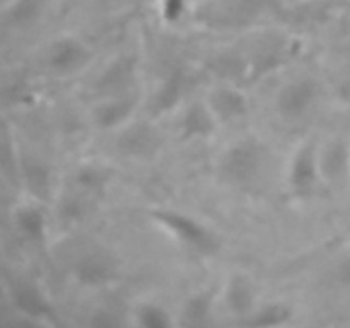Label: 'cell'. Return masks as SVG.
Instances as JSON below:
<instances>
[{
	"label": "cell",
	"mask_w": 350,
	"mask_h": 328,
	"mask_svg": "<svg viewBox=\"0 0 350 328\" xmlns=\"http://www.w3.org/2000/svg\"><path fill=\"white\" fill-rule=\"evenodd\" d=\"M269 164V149L256 137H243L224 149L217 159V178L222 184L246 190L263 178Z\"/></svg>",
	"instance_id": "6da1fadb"
},
{
	"label": "cell",
	"mask_w": 350,
	"mask_h": 328,
	"mask_svg": "<svg viewBox=\"0 0 350 328\" xmlns=\"http://www.w3.org/2000/svg\"><path fill=\"white\" fill-rule=\"evenodd\" d=\"M149 219L170 238H173L181 248L195 255L211 258L222 249L221 236L207 222L200 221L195 215L178 208L157 207L149 210Z\"/></svg>",
	"instance_id": "7a4b0ae2"
},
{
	"label": "cell",
	"mask_w": 350,
	"mask_h": 328,
	"mask_svg": "<svg viewBox=\"0 0 350 328\" xmlns=\"http://www.w3.org/2000/svg\"><path fill=\"white\" fill-rule=\"evenodd\" d=\"M70 275L75 284L84 289H106L122 277V262L109 248L91 246L75 256L70 266Z\"/></svg>",
	"instance_id": "3957f363"
},
{
	"label": "cell",
	"mask_w": 350,
	"mask_h": 328,
	"mask_svg": "<svg viewBox=\"0 0 350 328\" xmlns=\"http://www.w3.org/2000/svg\"><path fill=\"white\" fill-rule=\"evenodd\" d=\"M287 191L296 200H308L317 193L323 181L320 167V147L314 142H303L296 147L287 164Z\"/></svg>",
	"instance_id": "277c9868"
},
{
	"label": "cell",
	"mask_w": 350,
	"mask_h": 328,
	"mask_svg": "<svg viewBox=\"0 0 350 328\" xmlns=\"http://www.w3.org/2000/svg\"><path fill=\"white\" fill-rule=\"evenodd\" d=\"M139 106L140 94L135 89L120 94L101 96L92 102L89 118L92 125L101 132H118L135 118Z\"/></svg>",
	"instance_id": "5b68a950"
},
{
	"label": "cell",
	"mask_w": 350,
	"mask_h": 328,
	"mask_svg": "<svg viewBox=\"0 0 350 328\" xmlns=\"http://www.w3.org/2000/svg\"><path fill=\"white\" fill-rule=\"evenodd\" d=\"M321 96L320 82L313 77H297L286 82L275 94V111L286 122L303 120L317 106Z\"/></svg>",
	"instance_id": "8992f818"
},
{
	"label": "cell",
	"mask_w": 350,
	"mask_h": 328,
	"mask_svg": "<svg viewBox=\"0 0 350 328\" xmlns=\"http://www.w3.org/2000/svg\"><path fill=\"white\" fill-rule=\"evenodd\" d=\"M116 133V150L126 159L149 161L163 149V133L152 122L132 120Z\"/></svg>",
	"instance_id": "52a82bcc"
},
{
	"label": "cell",
	"mask_w": 350,
	"mask_h": 328,
	"mask_svg": "<svg viewBox=\"0 0 350 328\" xmlns=\"http://www.w3.org/2000/svg\"><path fill=\"white\" fill-rule=\"evenodd\" d=\"M92 48L75 36H62L51 43L46 53V64L57 75H75L89 67Z\"/></svg>",
	"instance_id": "ba28073f"
},
{
	"label": "cell",
	"mask_w": 350,
	"mask_h": 328,
	"mask_svg": "<svg viewBox=\"0 0 350 328\" xmlns=\"http://www.w3.org/2000/svg\"><path fill=\"white\" fill-rule=\"evenodd\" d=\"M205 102L217 118L219 125H231L250 115V99L239 84L217 82L207 92Z\"/></svg>",
	"instance_id": "9c48e42d"
},
{
	"label": "cell",
	"mask_w": 350,
	"mask_h": 328,
	"mask_svg": "<svg viewBox=\"0 0 350 328\" xmlns=\"http://www.w3.org/2000/svg\"><path fill=\"white\" fill-rule=\"evenodd\" d=\"M190 85L191 75L187 68L181 67V65L170 68L150 96V116L157 118V116L170 115L171 111L180 108Z\"/></svg>",
	"instance_id": "30bf717a"
},
{
	"label": "cell",
	"mask_w": 350,
	"mask_h": 328,
	"mask_svg": "<svg viewBox=\"0 0 350 328\" xmlns=\"http://www.w3.org/2000/svg\"><path fill=\"white\" fill-rule=\"evenodd\" d=\"M137 74H139V60H137V57H133L132 53L118 55L99 72L94 84H92V91L96 92L98 98L133 91Z\"/></svg>",
	"instance_id": "8fae6325"
},
{
	"label": "cell",
	"mask_w": 350,
	"mask_h": 328,
	"mask_svg": "<svg viewBox=\"0 0 350 328\" xmlns=\"http://www.w3.org/2000/svg\"><path fill=\"white\" fill-rule=\"evenodd\" d=\"M296 53L294 41L273 40L265 41L258 48L246 55L248 64V82H258L267 75L273 74L291 62Z\"/></svg>",
	"instance_id": "7c38bea8"
},
{
	"label": "cell",
	"mask_w": 350,
	"mask_h": 328,
	"mask_svg": "<svg viewBox=\"0 0 350 328\" xmlns=\"http://www.w3.org/2000/svg\"><path fill=\"white\" fill-rule=\"evenodd\" d=\"M221 301L228 313L245 320L258 306V287L246 272H232L222 286Z\"/></svg>",
	"instance_id": "4fadbf2b"
},
{
	"label": "cell",
	"mask_w": 350,
	"mask_h": 328,
	"mask_svg": "<svg viewBox=\"0 0 350 328\" xmlns=\"http://www.w3.org/2000/svg\"><path fill=\"white\" fill-rule=\"evenodd\" d=\"M219 122L214 116L212 109L202 101H191L190 105L185 106L181 111L180 120H178V135L183 142H202L214 137L217 132Z\"/></svg>",
	"instance_id": "5bb4252c"
},
{
	"label": "cell",
	"mask_w": 350,
	"mask_h": 328,
	"mask_svg": "<svg viewBox=\"0 0 350 328\" xmlns=\"http://www.w3.org/2000/svg\"><path fill=\"white\" fill-rule=\"evenodd\" d=\"M70 178L72 188L101 204L111 187L113 169L105 164L96 163V161H88V163L77 164Z\"/></svg>",
	"instance_id": "9a60e30c"
},
{
	"label": "cell",
	"mask_w": 350,
	"mask_h": 328,
	"mask_svg": "<svg viewBox=\"0 0 350 328\" xmlns=\"http://www.w3.org/2000/svg\"><path fill=\"white\" fill-rule=\"evenodd\" d=\"M217 297L219 294L211 287L191 292L178 311L176 325L185 328H202L211 325L214 320Z\"/></svg>",
	"instance_id": "2e32d148"
},
{
	"label": "cell",
	"mask_w": 350,
	"mask_h": 328,
	"mask_svg": "<svg viewBox=\"0 0 350 328\" xmlns=\"http://www.w3.org/2000/svg\"><path fill=\"white\" fill-rule=\"evenodd\" d=\"M323 181H340L350 169V149L342 140H332L320 149Z\"/></svg>",
	"instance_id": "e0dca14e"
},
{
	"label": "cell",
	"mask_w": 350,
	"mask_h": 328,
	"mask_svg": "<svg viewBox=\"0 0 350 328\" xmlns=\"http://www.w3.org/2000/svg\"><path fill=\"white\" fill-rule=\"evenodd\" d=\"M293 316L294 311L289 303L270 301V303H258V306L243 320V325L252 328H275L289 323Z\"/></svg>",
	"instance_id": "ac0fdd59"
},
{
	"label": "cell",
	"mask_w": 350,
	"mask_h": 328,
	"mask_svg": "<svg viewBox=\"0 0 350 328\" xmlns=\"http://www.w3.org/2000/svg\"><path fill=\"white\" fill-rule=\"evenodd\" d=\"M12 297L16 306L23 311L24 314L31 318H50L51 316V304L48 297L41 292L38 286L31 282H19L12 287Z\"/></svg>",
	"instance_id": "d6986e66"
},
{
	"label": "cell",
	"mask_w": 350,
	"mask_h": 328,
	"mask_svg": "<svg viewBox=\"0 0 350 328\" xmlns=\"http://www.w3.org/2000/svg\"><path fill=\"white\" fill-rule=\"evenodd\" d=\"M16 226L24 239L33 245H43L48 236V219L43 208L23 205L16 212Z\"/></svg>",
	"instance_id": "ffe728a7"
},
{
	"label": "cell",
	"mask_w": 350,
	"mask_h": 328,
	"mask_svg": "<svg viewBox=\"0 0 350 328\" xmlns=\"http://www.w3.org/2000/svg\"><path fill=\"white\" fill-rule=\"evenodd\" d=\"M96 205H99V202H96L94 198L68 187L58 202V215L67 224H79L94 212Z\"/></svg>",
	"instance_id": "44dd1931"
},
{
	"label": "cell",
	"mask_w": 350,
	"mask_h": 328,
	"mask_svg": "<svg viewBox=\"0 0 350 328\" xmlns=\"http://www.w3.org/2000/svg\"><path fill=\"white\" fill-rule=\"evenodd\" d=\"M132 321L139 328H170L176 325V318L164 304L157 301H140L132 310Z\"/></svg>",
	"instance_id": "7402d4cb"
},
{
	"label": "cell",
	"mask_w": 350,
	"mask_h": 328,
	"mask_svg": "<svg viewBox=\"0 0 350 328\" xmlns=\"http://www.w3.org/2000/svg\"><path fill=\"white\" fill-rule=\"evenodd\" d=\"M24 180L31 193L38 198H46L51 191V173L41 161L29 159L24 163Z\"/></svg>",
	"instance_id": "603a6c76"
},
{
	"label": "cell",
	"mask_w": 350,
	"mask_h": 328,
	"mask_svg": "<svg viewBox=\"0 0 350 328\" xmlns=\"http://www.w3.org/2000/svg\"><path fill=\"white\" fill-rule=\"evenodd\" d=\"M187 14V0H163L161 2V19L166 24H176Z\"/></svg>",
	"instance_id": "cb8c5ba5"
},
{
	"label": "cell",
	"mask_w": 350,
	"mask_h": 328,
	"mask_svg": "<svg viewBox=\"0 0 350 328\" xmlns=\"http://www.w3.org/2000/svg\"><path fill=\"white\" fill-rule=\"evenodd\" d=\"M335 275H337V280L342 284V286L350 287V256L338 265L337 273H335Z\"/></svg>",
	"instance_id": "d4e9b609"
},
{
	"label": "cell",
	"mask_w": 350,
	"mask_h": 328,
	"mask_svg": "<svg viewBox=\"0 0 350 328\" xmlns=\"http://www.w3.org/2000/svg\"><path fill=\"white\" fill-rule=\"evenodd\" d=\"M347 55H349V57H350V48H349V51H347Z\"/></svg>",
	"instance_id": "484cf974"
},
{
	"label": "cell",
	"mask_w": 350,
	"mask_h": 328,
	"mask_svg": "<svg viewBox=\"0 0 350 328\" xmlns=\"http://www.w3.org/2000/svg\"><path fill=\"white\" fill-rule=\"evenodd\" d=\"M0 2H2V0H0Z\"/></svg>",
	"instance_id": "4316f807"
}]
</instances>
